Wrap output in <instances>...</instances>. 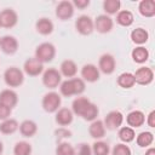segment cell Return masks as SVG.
<instances>
[{
    "label": "cell",
    "mask_w": 155,
    "mask_h": 155,
    "mask_svg": "<svg viewBox=\"0 0 155 155\" xmlns=\"http://www.w3.org/2000/svg\"><path fill=\"white\" fill-rule=\"evenodd\" d=\"M134 81L138 85H149L154 80V71L149 67H140L133 74Z\"/></svg>",
    "instance_id": "8"
},
{
    "label": "cell",
    "mask_w": 155,
    "mask_h": 155,
    "mask_svg": "<svg viewBox=\"0 0 155 155\" xmlns=\"http://www.w3.org/2000/svg\"><path fill=\"white\" fill-rule=\"evenodd\" d=\"M56 155H74V148L67 142H61L56 148Z\"/></svg>",
    "instance_id": "36"
},
{
    "label": "cell",
    "mask_w": 155,
    "mask_h": 155,
    "mask_svg": "<svg viewBox=\"0 0 155 155\" xmlns=\"http://www.w3.org/2000/svg\"><path fill=\"white\" fill-rule=\"evenodd\" d=\"M35 28H36V31L41 35H50L52 31H53V23L51 19L48 18H40L36 24H35Z\"/></svg>",
    "instance_id": "24"
},
{
    "label": "cell",
    "mask_w": 155,
    "mask_h": 155,
    "mask_svg": "<svg viewBox=\"0 0 155 155\" xmlns=\"http://www.w3.org/2000/svg\"><path fill=\"white\" fill-rule=\"evenodd\" d=\"M54 56H56V47L51 42H42L35 50V58L42 64L51 62L54 58Z\"/></svg>",
    "instance_id": "2"
},
{
    "label": "cell",
    "mask_w": 155,
    "mask_h": 155,
    "mask_svg": "<svg viewBox=\"0 0 155 155\" xmlns=\"http://www.w3.org/2000/svg\"><path fill=\"white\" fill-rule=\"evenodd\" d=\"M17 102H18V96L13 90L6 88V90H2L0 92V103L1 104L12 109L13 107H16Z\"/></svg>",
    "instance_id": "17"
},
{
    "label": "cell",
    "mask_w": 155,
    "mask_h": 155,
    "mask_svg": "<svg viewBox=\"0 0 155 155\" xmlns=\"http://www.w3.org/2000/svg\"><path fill=\"white\" fill-rule=\"evenodd\" d=\"M0 22L1 27L4 28H12L17 24L18 22V16L17 12L12 8H5L0 12Z\"/></svg>",
    "instance_id": "13"
},
{
    "label": "cell",
    "mask_w": 155,
    "mask_h": 155,
    "mask_svg": "<svg viewBox=\"0 0 155 155\" xmlns=\"http://www.w3.org/2000/svg\"><path fill=\"white\" fill-rule=\"evenodd\" d=\"M133 21H134L133 13L131 11H128V10H120L116 13V22H117V24H120L122 27L132 25Z\"/></svg>",
    "instance_id": "25"
},
{
    "label": "cell",
    "mask_w": 155,
    "mask_h": 155,
    "mask_svg": "<svg viewBox=\"0 0 155 155\" xmlns=\"http://www.w3.org/2000/svg\"><path fill=\"white\" fill-rule=\"evenodd\" d=\"M136 142H137V145L138 147H140V148H148L154 142V134L151 132H149V131L140 132L137 136Z\"/></svg>",
    "instance_id": "31"
},
{
    "label": "cell",
    "mask_w": 155,
    "mask_h": 155,
    "mask_svg": "<svg viewBox=\"0 0 155 155\" xmlns=\"http://www.w3.org/2000/svg\"><path fill=\"white\" fill-rule=\"evenodd\" d=\"M0 41H1V38H0Z\"/></svg>",
    "instance_id": "46"
},
{
    "label": "cell",
    "mask_w": 155,
    "mask_h": 155,
    "mask_svg": "<svg viewBox=\"0 0 155 155\" xmlns=\"http://www.w3.org/2000/svg\"><path fill=\"white\" fill-rule=\"evenodd\" d=\"M105 130H107V128H105L103 121L96 119L94 121L91 122V125H90V127H88V133H90V136H91L92 138H94V139H101V138H103V137L105 136Z\"/></svg>",
    "instance_id": "19"
},
{
    "label": "cell",
    "mask_w": 155,
    "mask_h": 155,
    "mask_svg": "<svg viewBox=\"0 0 155 155\" xmlns=\"http://www.w3.org/2000/svg\"><path fill=\"white\" fill-rule=\"evenodd\" d=\"M98 113H99L98 107L96 104H93V103H90V105L87 107V109L85 110V113L82 114L81 117L84 120H86V121H94L97 119V116H98Z\"/></svg>",
    "instance_id": "35"
},
{
    "label": "cell",
    "mask_w": 155,
    "mask_h": 155,
    "mask_svg": "<svg viewBox=\"0 0 155 155\" xmlns=\"http://www.w3.org/2000/svg\"><path fill=\"white\" fill-rule=\"evenodd\" d=\"M122 122H124V115L119 110H111V111H109L107 114L104 121H103L105 128H108V130L120 128L121 125H122Z\"/></svg>",
    "instance_id": "6"
},
{
    "label": "cell",
    "mask_w": 155,
    "mask_h": 155,
    "mask_svg": "<svg viewBox=\"0 0 155 155\" xmlns=\"http://www.w3.org/2000/svg\"><path fill=\"white\" fill-rule=\"evenodd\" d=\"M23 70L29 76H38L44 71V64L41 62H39L35 57H31L24 62Z\"/></svg>",
    "instance_id": "10"
},
{
    "label": "cell",
    "mask_w": 155,
    "mask_h": 155,
    "mask_svg": "<svg viewBox=\"0 0 155 155\" xmlns=\"http://www.w3.org/2000/svg\"><path fill=\"white\" fill-rule=\"evenodd\" d=\"M13 154L15 155H30L31 154V145L24 140L17 142L15 148H13Z\"/></svg>",
    "instance_id": "34"
},
{
    "label": "cell",
    "mask_w": 155,
    "mask_h": 155,
    "mask_svg": "<svg viewBox=\"0 0 155 155\" xmlns=\"http://www.w3.org/2000/svg\"><path fill=\"white\" fill-rule=\"evenodd\" d=\"M0 27H1V22H0Z\"/></svg>",
    "instance_id": "45"
},
{
    "label": "cell",
    "mask_w": 155,
    "mask_h": 155,
    "mask_svg": "<svg viewBox=\"0 0 155 155\" xmlns=\"http://www.w3.org/2000/svg\"><path fill=\"white\" fill-rule=\"evenodd\" d=\"M145 155H155V148H149L147 151H145Z\"/></svg>",
    "instance_id": "43"
},
{
    "label": "cell",
    "mask_w": 155,
    "mask_h": 155,
    "mask_svg": "<svg viewBox=\"0 0 155 155\" xmlns=\"http://www.w3.org/2000/svg\"><path fill=\"white\" fill-rule=\"evenodd\" d=\"M18 128H19L21 134L23 137H28V138L33 137L38 132V126H36V124L33 120H24V121H22Z\"/></svg>",
    "instance_id": "22"
},
{
    "label": "cell",
    "mask_w": 155,
    "mask_h": 155,
    "mask_svg": "<svg viewBox=\"0 0 155 155\" xmlns=\"http://www.w3.org/2000/svg\"><path fill=\"white\" fill-rule=\"evenodd\" d=\"M18 127H19V125H18L17 120L8 117L0 124V132L2 134H12L18 130Z\"/></svg>",
    "instance_id": "28"
},
{
    "label": "cell",
    "mask_w": 155,
    "mask_h": 155,
    "mask_svg": "<svg viewBox=\"0 0 155 155\" xmlns=\"http://www.w3.org/2000/svg\"><path fill=\"white\" fill-rule=\"evenodd\" d=\"M113 155H132V151L125 143H119L113 148Z\"/></svg>",
    "instance_id": "37"
},
{
    "label": "cell",
    "mask_w": 155,
    "mask_h": 155,
    "mask_svg": "<svg viewBox=\"0 0 155 155\" xmlns=\"http://www.w3.org/2000/svg\"><path fill=\"white\" fill-rule=\"evenodd\" d=\"M121 2L119 0H104L103 2V10L105 11L107 16L109 15H116L120 11Z\"/></svg>",
    "instance_id": "32"
},
{
    "label": "cell",
    "mask_w": 155,
    "mask_h": 155,
    "mask_svg": "<svg viewBox=\"0 0 155 155\" xmlns=\"http://www.w3.org/2000/svg\"><path fill=\"white\" fill-rule=\"evenodd\" d=\"M90 99L86 97H78L73 101L71 104V111L73 114H76L78 116H82V114L85 113V110L87 109V107L90 105Z\"/></svg>",
    "instance_id": "21"
},
{
    "label": "cell",
    "mask_w": 155,
    "mask_h": 155,
    "mask_svg": "<svg viewBox=\"0 0 155 155\" xmlns=\"http://www.w3.org/2000/svg\"><path fill=\"white\" fill-rule=\"evenodd\" d=\"M74 155H92V149L88 144L81 143L76 149H74Z\"/></svg>",
    "instance_id": "38"
},
{
    "label": "cell",
    "mask_w": 155,
    "mask_h": 155,
    "mask_svg": "<svg viewBox=\"0 0 155 155\" xmlns=\"http://www.w3.org/2000/svg\"><path fill=\"white\" fill-rule=\"evenodd\" d=\"M73 119H74L73 111L68 108H61L56 113V122L63 127L70 125L73 122Z\"/></svg>",
    "instance_id": "18"
},
{
    "label": "cell",
    "mask_w": 155,
    "mask_h": 155,
    "mask_svg": "<svg viewBox=\"0 0 155 155\" xmlns=\"http://www.w3.org/2000/svg\"><path fill=\"white\" fill-rule=\"evenodd\" d=\"M73 5H74V6H76L78 8L84 10L85 7H87V6L90 5V0H74Z\"/></svg>",
    "instance_id": "41"
},
{
    "label": "cell",
    "mask_w": 155,
    "mask_h": 155,
    "mask_svg": "<svg viewBox=\"0 0 155 155\" xmlns=\"http://www.w3.org/2000/svg\"><path fill=\"white\" fill-rule=\"evenodd\" d=\"M131 57H132L133 62L142 64V63H145L148 61V58H149V51L145 47H143V46H138V47H136V48L132 50Z\"/></svg>",
    "instance_id": "27"
},
{
    "label": "cell",
    "mask_w": 155,
    "mask_h": 155,
    "mask_svg": "<svg viewBox=\"0 0 155 155\" xmlns=\"http://www.w3.org/2000/svg\"><path fill=\"white\" fill-rule=\"evenodd\" d=\"M134 84L136 81H134V76L132 73L125 71L117 76V85L122 88H131L134 86Z\"/></svg>",
    "instance_id": "30"
},
{
    "label": "cell",
    "mask_w": 155,
    "mask_h": 155,
    "mask_svg": "<svg viewBox=\"0 0 155 155\" xmlns=\"http://www.w3.org/2000/svg\"><path fill=\"white\" fill-rule=\"evenodd\" d=\"M117 136H119V139L121 142H124L125 144L126 143H131L136 138L134 130L132 127H130V126H122V127H120L119 128V132H117Z\"/></svg>",
    "instance_id": "29"
},
{
    "label": "cell",
    "mask_w": 155,
    "mask_h": 155,
    "mask_svg": "<svg viewBox=\"0 0 155 155\" xmlns=\"http://www.w3.org/2000/svg\"><path fill=\"white\" fill-rule=\"evenodd\" d=\"M75 28L81 35H90L94 30L93 21L90 16L82 15V16L78 17V19L75 22Z\"/></svg>",
    "instance_id": "7"
},
{
    "label": "cell",
    "mask_w": 155,
    "mask_h": 155,
    "mask_svg": "<svg viewBox=\"0 0 155 155\" xmlns=\"http://www.w3.org/2000/svg\"><path fill=\"white\" fill-rule=\"evenodd\" d=\"M92 154L93 155H109V145L108 143L103 142V140H97L92 144Z\"/></svg>",
    "instance_id": "33"
},
{
    "label": "cell",
    "mask_w": 155,
    "mask_h": 155,
    "mask_svg": "<svg viewBox=\"0 0 155 155\" xmlns=\"http://www.w3.org/2000/svg\"><path fill=\"white\" fill-rule=\"evenodd\" d=\"M2 150H4V145H2V142L0 140V155L2 154Z\"/></svg>",
    "instance_id": "44"
},
{
    "label": "cell",
    "mask_w": 155,
    "mask_h": 155,
    "mask_svg": "<svg viewBox=\"0 0 155 155\" xmlns=\"http://www.w3.org/2000/svg\"><path fill=\"white\" fill-rule=\"evenodd\" d=\"M0 48L6 54H13L18 50V41L12 35H5L1 38Z\"/></svg>",
    "instance_id": "14"
},
{
    "label": "cell",
    "mask_w": 155,
    "mask_h": 155,
    "mask_svg": "<svg viewBox=\"0 0 155 155\" xmlns=\"http://www.w3.org/2000/svg\"><path fill=\"white\" fill-rule=\"evenodd\" d=\"M56 136L59 139H62V138H69V137H71V132L69 130L64 128V127H61V128H58L56 131Z\"/></svg>",
    "instance_id": "40"
},
{
    "label": "cell",
    "mask_w": 155,
    "mask_h": 155,
    "mask_svg": "<svg viewBox=\"0 0 155 155\" xmlns=\"http://www.w3.org/2000/svg\"><path fill=\"white\" fill-rule=\"evenodd\" d=\"M11 111H12L11 108H8V107H6V105L0 103V120L4 121L6 119H8L10 115H11Z\"/></svg>",
    "instance_id": "39"
},
{
    "label": "cell",
    "mask_w": 155,
    "mask_h": 155,
    "mask_svg": "<svg viewBox=\"0 0 155 155\" xmlns=\"http://www.w3.org/2000/svg\"><path fill=\"white\" fill-rule=\"evenodd\" d=\"M4 80L8 87H19L24 81V74L19 68L10 67L4 73Z\"/></svg>",
    "instance_id": "3"
},
{
    "label": "cell",
    "mask_w": 155,
    "mask_h": 155,
    "mask_svg": "<svg viewBox=\"0 0 155 155\" xmlns=\"http://www.w3.org/2000/svg\"><path fill=\"white\" fill-rule=\"evenodd\" d=\"M93 25H94V29L98 33L107 34V33H109L113 29L114 22H113V19L109 16H107V15H99L93 21Z\"/></svg>",
    "instance_id": "9"
},
{
    "label": "cell",
    "mask_w": 155,
    "mask_h": 155,
    "mask_svg": "<svg viewBox=\"0 0 155 155\" xmlns=\"http://www.w3.org/2000/svg\"><path fill=\"white\" fill-rule=\"evenodd\" d=\"M59 69H61V75H63V76H65V78H74L75 75H76V73H78V65H76V63L74 62V61H71V59H65V61H63L62 63H61V67H59Z\"/></svg>",
    "instance_id": "20"
},
{
    "label": "cell",
    "mask_w": 155,
    "mask_h": 155,
    "mask_svg": "<svg viewBox=\"0 0 155 155\" xmlns=\"http://www.w3.org/2000/svg\"><path fill=\"white\" fill-rule=\"evenodd\" d=\"M85 87H86L85 81L81 78H71L61 82L59 91L64 97H71V96L81 94L85 91Z\"/></svg>",
    "instance_id": "1"
},
{
    "label": "cell",
    "mask_w": 155,
    "mask_h": 155,
    "mask_svg": "<svg viewBox=\"0 0 155 155\" xmlns=\"http://www.w3.org/2000/svg\"><path fill=\"white\" fill-rule=\"evenodd\" d=\"M115 67H116L115 58L110 53H104V54L101 56L99 62H98V69H99V71L109 75V74L114 73Z\"/></svg>",
    "instance_id": "11"
},
{
    "label": "cell",
    "mask_w": 155,
    "mask_h": 155,
    "mask_svg": "<svg viewBox=\"0 0 155 155\" xmlns=\"http://www.w3.org/2000/svg\"><path fill=\"white\" fill-rule=\"evenodd\" d=\"M126 122L130 127L132 128H137V127H140L144 125L145 122V115L143 111L140 110H133L131 113L127 114L126 116Z\"/></svg>",
    "instance_id": "16"
},
{
    "label": "cell",
    "mask_w": 155,
    "mask_h": 155,
    "mask_svg": "<svg viewBox=\"0 0 155 155\" xmlns=\"http://www.w3.org/2000/svg\"><path fill=\"white\" fill-rule=\"evenodd\" d=\"M74 15V5L73 2L64 0L61 1L57 7H56V16L61 19V21H67L69 18H71Z\"/></svg>",
    "instance_id": "12"
},
{
    "label": "cell",
    "mask_w": 155,
    "mask_h": 155,
    "mask_svg": "<svg viewBox=\"0 0 155 155\" xmlns=\"http://www.w3.org/2000/svg\"><path fill=\"white\" fill-rule=\"evenodd\" d=\"M81 79L87 82H94L99 79V69L94 64H85L81 68Z\"/></svg>",
    "instance_id": "15"
},
{
    "label": "cell",
    "mask_w": 155,
    "mask_h": 155,
    "mask_svg": "<svg viewBox=\"0 0 155 155\" xmlns=\"http://www.w3.org/2000/svg\"><path fill=\"white\" fill-rule=\"evenodd\" d=\"M61 103H62L61 96L57 92H53L52 91V92L46 93L42 97L41 105H42V108H44L45 111H47V113H54V111H57L59 109Z\"/></svg>",
    "instance_id": "4"
},
{
    "label": "cell",
    "mask_w": 155,
    "mask_h": 155,
    "mask_svg": "<svg viewBox=\"0 0 155 155\" xmlns=\"http://www.w3.org/2000/svg\"><path fill=\"white\" fill-rule=\"evenodd\" d=\"M147 124L149 127H155V110H151L147 116Z\"/></svg>",
    "instance_id": "42"
},
{
    "label": "cell",
    "mask_w": 155,
    "mask_h": 155,
    "mask_svg": "<svg viewBox=\"0 0 155 155\" xmlns=\"http://www.w3.org/2000/svg\"><path fill=\"white\" fill-rule=\"evenodd\" d=\"M62 82V75L61 73L54 68H48L42 74V84L47 88H56Z\"/></svg>",
    "instance_id": "5"
},
{
    "label": "cell",
    "mask_w": 155,
    "mask_h": 155,
    "mask_svg": "<svg viewBox=\"0 0 155 155\" xmlns=\"http://www.w3.org/2000/svg\"><path fill=\"white\" fill-rule=\"evenodd\" d=\"M138 11L143 17H153L155 16V1L153 0H142L138 5Z\"/></svg>",
    "instance_id": "23"
},
{
    "label": "cell",
    "mask_w": 155,
    "mask_h": 155,
    "mask_svg": "<svg viewBox=\"0 0 155 155\" xmlns=\"http://www.w3.org/2000/svg\"><path fill=\"white\" fill-rule=\"evenodd\" d=\"M149 34L144 28H136L131 31V40L137 45H143L148 41Z\"/></svg>",
    "instance_id": "26"
}]
</instances>
